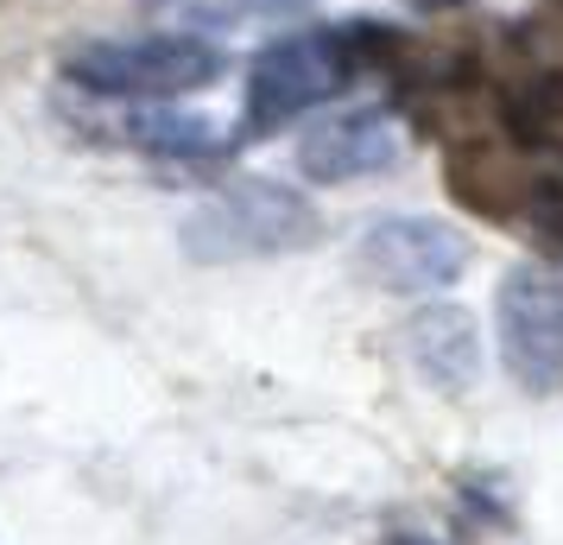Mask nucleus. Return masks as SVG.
<instances>
[{
  "label": "nucleus",
  "mask_w": 563,
  "mask_h": 545,
  "mask_svg": "<svg viewBox=\"0 0 563 545\" xmlns=\"http://www.w3.org/2000/svg\"><path fill=\"white\" fill-rule=\"evenodd\" d=\"M393 57V32L361 20V26H310L266 45L247 70V102H241V140H266L305 108L342 96L355 77L380 70Z\"/></svg>",
  "instance_id": "f257e3e1"
},
{
  "label": "nucleus",
  "mask_w": 563,
  "mask_h": 545,
  "mask_svg": "<svg viewBox=\"0 0 563 545\" xmlns=\"http://www.w3.org/2000/svg\"><path fill=\"white\" fill-rule=\"evenodd\" d=\"M406 349H411V362H418V374H424L431 388H443V393L475 388V374H482V342H475V317L456 312V305H431V312L411 317Z\"/></svg>",
  "instance_id": "0eeeda50"
},
{
  "label": "nucleus",
  "mask_w": 563,
  "mask_h": 545,
  "mask_svg": "<svg viewBox=\"0 0 563 545\" xmlns=\"http://www.w3.org/2000/svg\"><path fill=\"white\" fill-rule=\"evenodd\" d=\"M133 146H146V153H178V159H203V153H222V140L209 128V121H190V115H133L128 128H121Z\"/></svg>",
  "instance_id": "6e6552de"
},
{
  "label": "nucleus",
  "mask_w": 563,
  "mask_h": 545,
  "mask_svg": "<svg viewBox=\"0 0 563 545\" xmlns=\"http://www.w3.org/2000/svg\"><path fill=\"white\" fill-rule=\"evenodd\" d=\"M399 159V121L393 108L361 102L349 115H330L298 140V165H305L310 184H349L367 178V172H386Z\"/></svg>",
  "instance_id": "423d86ee"
},
{
  "label": "nucleus",
  "mask_w": 563,
  "mask_h": 545,
  "mask_svg": "<svg viewBox=\"0 0 563 545\" xmlns=\"http://www.w3.org/2000/svg\"><path fill=\"white\" fill-rule=\"evenodd\" d=\"M229 70V52L197 32H140V39H89L64 52V77L89 96L121 102H172Z\"/></svg>",
  "instance_id": "f03ea898"
},
{
  "label": "nucleus",
  "mask_w": 563,
  "mask_h": 545,
  "mask_svg": "<svg viewBox=\"0 0 563 545\" xmlns=\"http://www.w3.org/2000/svg\"><path fill=\"white\" fill-rule=\"evenodd\" d=\"M500 349L532 393L563 381V266H512L500 280Z\"/></svg>",
  "instance_id": "20e7f679"
},
{
  "label": "nucleus",
  "mask_w": 563,
  "mask_h": 545,
  "mask_svg": "<svg viewBox=\"0 0 563 545\" xmlns=\"http://www.w3.org/2000/svg\"><path fill=\"white\" fill-rule=\"evenodd\" d=\"M462 260H468L462 235L431 222V216H386V222H374V229L361 235V248H355L361 273H367L374 286L399 292V298L450 286L462 273Z\"/></svg>",
  "instance_id": "39448f33"
},
{
  "label": "nucleus",
  "mask_w": 563,
  "mask_h": 545,
  "mask_svg": "<svg viewBox=\"0 0 563 545\" xmlns=\"http://www.w3.org/2000/svg\"><path fill=\"white\" fill-rule=\"evenodd\" d=\"M411 7H431V13H443V7H468V0H411Z\"/></svg>",
  "instance_id": "9d476101"
},
{
  "label": "nucleus",
  "mask_w": 563,
  "mask_h": 545,
  "mask_svg": "<svg viewBox=\"0 0 563 545\" xmlns=\"http://www.w3.org/2000/svg\"><path fill=\"white\" fill-rule=\"evenodd\" d=\"M323 235V216L305 190L279 178H247L229 184L222 197H209L190 222H184V254L229 266V260H279L298 254Z\"/></svg>",
  "instance_id": "7ed1b4c3"
},
{
  "label": "nucleus",
  "mask_w": 563,
  "mask_h": 545,
  "mask_svg": "<svg viewBox=\"0 0 563 545\" xmlns=\"http://www.w3.org/2000/svg\"><path fill=\"white\" fill-rule=\"evenodd\" d=\"M305 0H197V20L209 26H229V20H279V13H298Z\"/></svg>",
  "instance_id": "1a4fd4ad"
}]
</instances>
